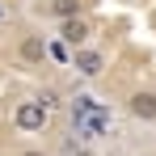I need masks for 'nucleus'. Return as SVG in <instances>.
<instances>
[{
    "instance_id": "39448f33",
    "label": "nucleus",
    "mask_w": 156,
    "mask_h": 156,
    "mask_svg": "<svg viewBox=\"0 0 156 156\" xmlns=\"http://www.w3.org/2000/svg\"><path fill=\"white\" fill-rule=\"evenodd\" d=\"M17 59H21V63H47V38H42V34H21Z\"/></svg>"
},
{
    "instance_id": "423d86ee",
    "label": "nucleus",
    "mask_w": 156,
    "mask_h": 156,
    "mask_svg": "<svg viewBox=\"0 0 156 156\" xmlns=\"http://www.w3.org/2000/svg\"><path fill=\"white\" fill-rule=\"evenodd\" d=\"M84 4L89 0H47V13L55 21H68V17H84Z\"/></svg>"
},
{
    "instance_id": "f03ea898",
    "label": "nucleus",
    "mask_w": 156,
    "mask_h": 156,
    "mask_svg": "<svg viewBox=\"0 0 156 156\" xmlns=\"http://www.w3.org/2000/svg\"><path fill=\"white\" fill-rule=\"evenodd\" d=\"M72 68H76V76L84 80H97L105 72V51H97V47H80V51H72V59H68Z\"/></svg>"
},
{
    "instance_id": "20e7f679",
    "label": "nucleus",
    "mask_w": 156,
    "mask_h": 156,
    "mask_svg": "<svg viewBox=\"0 0 156 156\" xmlns=\"http://www.w3.org/2000/svg\"><path fill=\"white\" fill-rule=\"evenodd\" d=\"M127 110H131V118H139V122H156V93L152 89H135Z\"/></svg>"
},
{
    "instance_id": "6e6552de",
    "label": "nucleus",
    "mask_w": 156,
    "mask_h": 156,
    "mask_svg": "<svg viewBox=\"0 0 156 156\" xmlns=\"http://www.w3.org/2000/svg\"><path fill=\"white\" fill-rule=\"evenodd\" d=\"M38 101L51 110V105H59V93H55V89H42V93H38Z\"/></svg>"
},
{
    "instance_id": "1a4fd4ad",
    "label": "nucleus",
    "mask_w": 156,
    "mask_h": 156,
    "mask_svg": "<svg viewBox=\"0 0 156 156\" xmlns=\"http://www.w3.org/2000/svg\"><path fill=\"white\" fill-rule=\"evenodd\" d=\"M17 156H47V152H38V148H26V152H17Z\"/></svg>"
},
{
    "instance_id": "f257e3e1",
    "label": "nucleus",
    "mask_w": 156,
    "mask_h": 156,
    "mask_svg": "<svg viewBox=\"0 0 156 156\" xmlns=\"http://www.w3.org/2000/svg\"><path fill=\"white\" fill-rule=\"evenodd\" d=\"M47 122H51V110L38 101V97L17 101V110H13V127L21 131V135H42V131H47Z\"/></svg>"
},
{
    "instance_id": "9b49d317",
    "label": "nucleus",
    "mask_w": 156,
    "mask_h": 156,
    "mask_svg": "<svg viewBox=\"0 0 156 156\" xmlns=\"http://www.w3.org/2000/svg\"><path fill=\"white\" fill-rule=\"evenodd\" d=\"M76 156H93V152H76Z\"/></svg>"
},
{
    "instance_id": "0eeeda50",
    "label": "nucleus",
    "mask_w": 156,
    "mask_h": 156,
    "mask_svg": "<svg viewBox=\"0 0 156 156\" xmlns=\"http://www.w3.org/2000/svg\"><path fill=\"white\" fill-rule=\"evenodd\" d=\"M47 55H55V59L68 63V47H63V42H47Z\"/></svg>"
},
{
    "instance_id": "9d476101",
    "label": "nucleus",
    "mask_w": 156,
    "mask_h": 156,
    "mask_svg": "<svg viewBox=\"0 0 156 156\" xmlns=\"http://www.w3.org/2000/svg\"><path fill=\"white\" fill-rule=\"evenodd\" d=\"M4 13H9V9H4V0H0V21H4Z\"/></svg>"
},
{
    "instance_id": "7ed1b4c3",
    "label": "nucleus",
    "mask_w": 156,
    "mask_h": 156,
    "mask_svg": "<svg viewBox=\"0 0 156 156\" xmlns=\"http://www.w3.org/2000/svg\"><path fill=\"white\" fill-rule=\"evenodd\" d=\"M89 38H93V26H89L84 17H68V21H59V42H63V47L80 51V47H89Z\"/></svg>"
}]
</instances>
